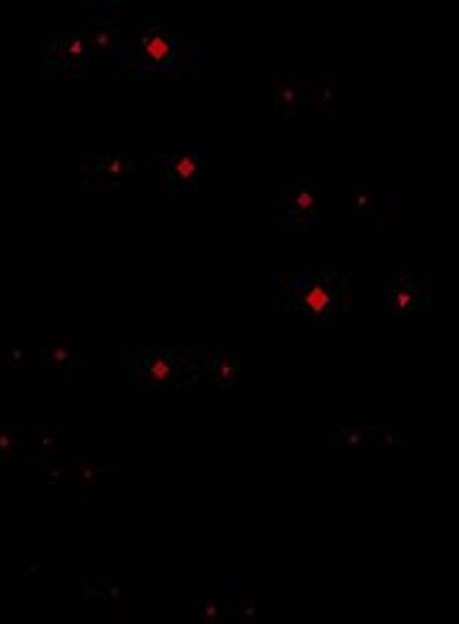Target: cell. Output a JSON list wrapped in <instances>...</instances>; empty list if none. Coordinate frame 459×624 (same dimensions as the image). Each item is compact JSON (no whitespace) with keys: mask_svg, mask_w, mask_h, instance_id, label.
I'll return each instance as SVG.
<instances>
[{"mask_svg":"<svg viewBox=\"0 0 459 624\" xmlns=\"http://www.w3.org/2000/svg\"><path fill=\"white\" fill-rule=\"evenodd\" d=\"M27 453V439L20 429H0V463L22 460Z\"/></svg>","mask_w":459,"mask_h":624,"instance_id":"cell-20","label":"cell"},{"mask_svg":"<svg viewBox=\"0 0 459 624\" xmlns=\"http://www.w3.org/2000/svg\"><path fill=\"white\" fill-rule=\"evenodd\" d=\"M222 593H226V610L228 620L252 622V620H271L274 605H264L259 598H254L242 584L220 581Z\"/></svg>","mask_w":459,"mask_h":624,"instance_id":"cell-13","label":"cell"},{"mask_svg":"<svg viewBox=\"0 0 459 624\" xmlns=\"http://www.w3.org/2000/svg\"><path fill=\"white\" fill-rule=\"evenodd\" d=\"M44 365H47V381L51 385H75L81 377L83 351L71 347L44 349Z\"/></svg>","mask_w":459,"mask_h":624,"instance_id":"cell-14","label":"cell"},{"mask_svg":"<svg viewBox=\"0 0 459 624\" xmlns=\"http://www.w3.org/2000/svg\"><path fill=\"white\" fill-rule=\"evenodd\" d=\"M349 211L355 232H385L391 223V196L373 184L355 182L351 187Z\"/></svg>","mask_w":459,"mask_h":624,"instance_id":"cell-9","label":"cell"},{"mask_svg":"<svg viewBox=\"0 0 459 624\" xmlns=\"http://www.w3.org/2000/svg\"><path fill=\"white\" fill-rule=\"evenodd\" d=\"M143 170L155 172L158 192L162 194H186L194 192L204 175V158L201 153L160 155V158H143Z\"/></svg>","mask_w":459,"mask_h":624,"instance_id":"cell-8","label":"cell"},{"mask_svg":"<svg viewBox=\"0 0 459 624\" xmlns=\"http://www.w3.org/2000/svg\"><path fill=\"white\" fill-rule=\"evenodd\" d=\"M302 87H305L310 115H349L353 109V85L351 81H324V77H302Z\"/></svg>","mask_w":459,"mask_h":624,"instance_id":"cell-11","label":"cell"},{"mask_svg":"<svg viewBox=\"0 0 459 624\" xmlns=\"http://www.w3.org/2000/svg\"><path fill=\"white\" fill-rule=\"evenodd\" d=\"M85 22L81 27V35L85 39L87 56H89V73H105L111 65V73H117V65L124 53L126 35L119 22V3L111 5H93L85 3L83 8Z\"/></svg>","mask_w":459,"mask_h":624,"instance_id":"cell-4","label":"cell"},{"mask_svg":"<svg viewBox=\"0 0 459 624\" xmlns=\"http://www.w3.org/2000/svg\"><path fill=\"white\" fill-rule=\"evenodd\" d=\"M198 71V41L177 37L160 22L145 20L126 37L117 65L119 75H186Z\"/></svg>","mask_w":459,"mask_h":624,"instance_id":"cell-2","label":"cell"},{"mask_svg":"<svg viewBox=\"0 0 459 624\" xmlns=\"http://www.w3.org/2000/svg\"><path fill=\"white\" fill-rule=\"evenodd\" d=\"M201 349H124L121 383L145 387H196L204 377Z\"/></svg>","mask_w":459,"mask_h":624,"instance_id":"cell-3","label":"cell"},{"mask_svg":"<svg viewBox=\"0 0 459 624\" xmlns=\"http://www.w3.org/2000/svg\"><path fill=\"white\" fill-rule=\"evenodd\" d=\"M196 617L204 622H226V593H222L220 581H201L198 584V605Z\"/></svg>","mask_w":459,"mask_h":624,"instance_id":"cell-17","label":"cell"},{"mask_svg":"<svg viewBox=\"0 0 459 624\" xmlns=\"http://www.w3.org/2000/svg\"><path fill=\"white\" fill-rule=\"evenodd\" d=\"M431 286L428 272H395L385 291L375 296V303L383 305L391 317H409L431 305Z\"/></svg>","mask_w":459,"mask_h":624,"instance_id":"cell-7","label":"cell"},{"mask_svg":"<svg viewBox=\"0 0 459 624\" xmlns=\"http://www.w3.org/2000/svg\"><path fill=\"white\" fill-rule=\"evenodd\" d=\"M319 216L315 182L310 177L281 184L276 194V226L283 232H310Z\"/></svg>","mask_w":459,"mask_h":624,"instance_id":"cell-6","label":"cell"},{"mask_svg":"<svg viewBox=\"0 0 459 624\" xmlns=\"http://www.w3.org/2000/svg\"><path fill=\"white\" fill-rule=\"evenodd\" d=\"M274 103H276L278 115H286V117L310 115L305 87H302V77H276L274 81Z\"/></svg>","mask_w":459,"mask_h":624,"instance_id":"cell-15","label":"cell"},{"mask_svg":"<svg viewBox=\"0 0 459 624\" xmlns=\"http://www.w3.org/2000/svg\"><path fill=\"white\" fill-rule=\"evenodd\" d=\"M44 69L49 73L83 75L89 73V56L81 29H71L65 35L51 37L44 44Z\"/></svg>","mask_w":459,"mask_h":624,"instance_id":"cell-10","label":"cell"},{"mask_svg":"<svg viewBox=\"0 0 459 624\" xmlns=\"http://www.w3.org/2000/svg\"><path fill=\"white\" fill-rule=\"evenodd\" d=\"M65 448V429L41 427L37 429V460L49 465Z\"/></svg>","mask_w":459,"mask_h":624,"instance_id":"cell-19","label":"cell"},{"mask_svg":"<svg viewBox=\"0 0 459 624\" xmlns=\"http://www.w3.org/2000/svg\"><path fill=\"white\" fill-rule=\"evenodd\" d=\"M208 381L218 387L238 385L240 359L234 349H213L208 353Z\"/></svg>","mask_w":459,"mask_h":624,"instance_id":"cell-16","label":"cell"},{"mask_svg":"<svg viewBox=\"0 0 459 624\" xmlns=\"http://www.w3.org/2000/svg\"><path fill=\"white\" fill-rule=\"evenodd\" d=\"M278 308L293 312L300 322L315 329V339L334 347L331 334H343L351 344V272H278L276 274Z\"/></svg>","mask_w":459,"mask_h":624,"instance_id":"cell-1","label":"cell"},{"mask_svg":"<svg viewBox=\"0 0 459 624\" xmlns=\"http://www.w3.org/2000/svg\"><path fill=\"white\" fill-rule=\"evenodd\" d=\"M141 160L126 155H85L83 184L95 189H119L131 170H138Z\"/></svg>","mask_w":459,"mask_h":624,"instance_id":"cell-12","label":"cell"},{"mask_svg":"<svg viewBox=\"0 0 459 624\" xmlns=\"http://www.w3.org/2000/svg\"><path fill=\"white\" fill-rule=\"evenodd\" d=\"M73 470H75V482H81L87 499H95L99 494V487L111 484V479L117 477L114 470H102V467L97 465H77Z\"/></svg>","mask_w":459,"mask_h":624,"instance_id":"cell-18","label":"cell"},{"mask_svg":"<svg viewBox=\"0 0 459 624\" xmlns=\"http://www.w3.org/2000/svg\"><path fill=\"white\" fill-rule=\"evenodd\" d=\"M319 433L327 439L329 455L336 463L349 460H385L389 448L399 445V433L389 429H358V427H336L331 431L319 429Z\"/></svg>","mask_w":459,"mask_h":624,"instance_id":"cell-5","label":"cell"}]
</instances>
